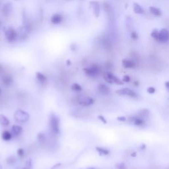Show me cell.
<instances>
[{
    "label": "cell",
    "mask_w": 169,
    "mask_h": 169,
    "mask_svg": "<svg viewBox=\"0 0 169 169\" xmlns=\"http://www.w3.org/2000/svg\"><path fill=\"white\" fill-rule=\"evenodd\" d=\"M98 91L103 95H107L110 92V89L107 85L104 84H100L98 85Z\"/></svg>",
    "instance_id": "obj_13"
},
{
    "label": "cell",
    "mask_w": 169,
    "mask_h": 169,
    "mask_svg": "<svg viewBox=\"0 0 169 169\" xmlns=\"http://www.w3.org/2000/svg\"><path fill=\"white\" fill-rule=\"evenodd\" d=\"M79 103L83 106H89L94 103V99L91 97L81 98L79 101Z\"/></svg>",
    "instance_id": "obj_10"
},
{
    "label": "cell",
    "mask_w": 169,
    "mask_h": 169,
    "mask_svg": "<svg viewBox=\"0 0 169 169\" xmlns=\"http://www.w3.org/2000/svg\"><path fill=\"white\" fill-rule=\"evenodd\" d=\"M1 81L2 83H3L5 86L7 87L11 86L13 83V79L11 76H9V75H5V76L2 77Z\"/></svg>",
    "instance_id": "obj_11"
},
{
    "label": "cell",
    "mask_w": 169,
    "mask_h": 169,
    "mask_svg": "<svg viewBox=\"0 0 169 169\" xmlns=\"http://www.w3.org/2000/svg\"><path fill=\"white\" fill-rule=\"evenodd\" d=\"M116 94L121 96H127V97H130L132 98H135L137 97L136 93L134 91L128 88H124L120 89L116 91Z\"/></svg>",
    "instance_id": "obj_6"
},
{
    "label": "cell",
    "mask_w": 169,
    "mask_h": 169,
    "mask_svg": "<svg viewBox=\"0 0 169 169\" xmlns=\"http://www.w3.org/2000/svg\"><path fill=\"white\" fill-rule=\"evenodd\" d=\"M147 92L149 94H153L155 92V89L153 87H149V88H148V89H147Z\"/></svg>",
    "instance_id": "obj_31"
},
{
    "label": "cell",
    "mask_w": 169,
    "mask_h": 169,
    "mask_svg": "<svg viewBox=\"0 0 169 169\" xmlns=\"http://www.w3.org/2000/svg\"><path fill=\"white\" fill-rule=\"evenodd\" d=\"M96 150L101 155H108L110 153L109 150L101 147H96Z\"/></svg>",
    "instance_id": "obj_21"
},
{
    "label": "cell",
    "mask_w": 169,
    "mask_h": 169,
    "mask_svg": "<svg viewBox=\"0 0 169 169\" xmlns=\"http://www.w3.org/2000/svg\"><path fill=\"white\" fill-rule=\"evenodd\" d=\"M12 131L15 135H19L21 134L23 132V128L21 126H18V125H14L12 126Z\"/></svg>",
    "instance_id": "obj_19"
},
{
    "label": "cell",
    "mask_w": 169,
    "mask_h": 169,
    "mask_svg": "<svg viewBox=\"0 0 169 169\" xmlns=\"http://www.w3.org/2000/svg\"><path fill=\"white\" fill-rule=\"evenodd\" d=\"M12 10H13L12 4L10 2H7V3L4 4L3 9H2V12H3L4 15L8 17L12 13Z\"/></svg>",
    "instance_id": "obj_9"
},
{
    "label": "cell",
    "mask_w": 169,
    "mask_h": 169,
    "mask_svg": "<svg viewBox=\"0 0 169 169\" xmlns=\"http://www.w3.org/2000/svg\"><path fill=\"white\" fill-rule=\"evenodd\" d=\"M1 92H2L1 89V87H0V94H1Z\"/></svg>",
    "instance_id": "obj_40"
},
{
    "label": "cell",
    "mask_w": 169,
    "mask_h": 169,
    "mask_svg": "<svg viewBox=\"0 0 169 169\" xmlns=\"http://www.w3.org/2000/svg\"><path fill=\"white\" fill-rule=\"evenodd\" d=\"M87 169H97V168H95V167H92V166H90V167L87 168Z\"/></svg>",
    "instance_id": "obj_39"
},
{
    "label": "cell",
    "mask_w": 169,
    "mask_h": 169,
    "mask_svg": "<svg viewBox=\"0 0 169 169\" xmlns=\"http://www.w3.org/2000/svg\"><path fill=\"white\" fill-rule=\"evenodd\" d=\"M6 38L9 42H13L17 38V32L13 27H9L5 32Z\"/></svg>",
    "instance_id": "obj_4"
},
{
    "label": "cell",
    "mask_w": 169,
    "mask_h": 169,
    "mask_svg": "<svg viewBox=\"0 0 169 169\" xmlns=\"http://www.w3.org/2000/svg\"><path fill=\"white\" fill-rule=\"evenodd\" d=\"M37 138H38V141L40 143H44L46 141V137L45 135L43 133H38V135H37Z\"/></svg>",
    "instance_id": "obj_25"
},
{
    "label": "cell",
    "mask_w": 169,
    "mask_h": 169,
    "mask_svg": "<svg viewBox=\"0 0 169 169\" xmlns=\"http://www.w3.org/2000/svg\"><path fill=\"white\" fill-rule=\"evenodd\" d=\"M0 124L3 126H7L9 125V120L5 115L0 114Z\"/></svg>",
    "instance_id": "obj_17"
},
{
    "label": "cell",
    "mask_w": 169,
    "mask_h": 169,
    "mask_svg": "<svg viewBox=\"0 0 169 169\" xmlns=\"http://www.w3.org/2000/svg\"><path fill=\"white\" fill-rule=\"evenodd\" d=\"M131 38H132L133 39H134V40H136L137 38H138V35L137 34V33L135 32H131Z\"/></svg>",
    "instance_id": "obj_32"
},
{
    "label": "cell",
    "mask_w": 169,
    "mask_h": 169,
    "mask_svg": "<svg viewBox=\"0 0 169 169\" xmlns=\"http://www.w3.org/2000/svg\"><path fill=\"white\" fill-rule=\"evenodd\" d=\"M1 138L3 140L5 141H8L11 140L12 138V134L9 131H4L1 133Z\"/></svg>",
    "instance_id": "obj_18"
},
{
    "label": "cell",
    "mask_w": 169,
    "mask_h": 169,
    "mask_svg": "<svg viewBox=\"0 0 169 169\" xmlns=\"http://www.w3.org/2000/svg\"><path fill=\"white\" fill-rule=\"evenodd\" d=\"M3 67H2L1 65H0V73H1L2 72H3Z\"/></svg>",
    "instance_id": "obj_37"
},
{
    "label": "cell",
    "mask_w": 169,
    "mask_h": 169,
    "mask_svg": "<svg viewBox=\"0 0 169 169\" xmlns=\"http://www.w3.org/2000/svg\"><path fill=\"white\" fill-rule=\"evenodd\" d=\"M133 124H134L135 126H143L144 124V122H145V120L142 118L140 116H137V117H133L131 119H130Z\"/></svg>",
    "instance_id": "obj_14"
},
{
    "label": "cell",
    "mask_w": 169,
    "mask_h": 169,
    "mask_svg": "<svg viewBox=\"0 0 169 169\" xmlns=\"http://www.w3.org/2000/svg\"><path fill=\"white\" fill-rule=\"evenodd\" d=\"M30 116L28 114V112L24 111L21 109H18L16 110L14 114V118L17 122L20 123L26 122L28 120Z\"/></svg>",
    "instance_id": "obj_3"
},
{
    "label": "cell",
    "mask_w": 169,
    "mask_h": 169,
    "mask_svg": "<svg viewBox=\"0 0 169 169\" xmlns=\"http://www.w3.org/2000/svg\"><path fill=\"white\" fill-rule=\"evenodd\" d=\"M117 120L118 121H120V122H124V121L126 120V118L125 116H119L117 118Z\"/></svg>",
    "instance_id": "obj_34"
},
{
    "label": "cell",
    "mask_w": 169,
    "mask_h": 169,
    "mask_svg": "<svg viewBox=\"0 0 169 169\" xmlns=\"http://www.w3.org/2000/svg\"><path fill=\"white\" fill-rule=\"evenodd\" d=\"M36 79H38V81L40 83H45L47 81V78L43 74H42L40 72H37L36 74Z\"/></svg>",
    "instance_id": "obj_20"
},
{
    "label": "cell",
    "mask_w": 169,
    "mask_h": 169,
    "mask_svg": "<svg viewBox=\"0 0 169 169\" xmlns=\"http://www.w3.org/2000/svg\"><path fill=\"white\" fill-rule=\"evenodd\" d=\"M83 71L85 73V74L89 78H97L99 76L101 72V68L97 64H93L89 68H85L83 69Z\"/></svg>",
    "instance_id": "obj_2"
},
{
    "label": "cell",
    "mask_w": 169,
    "mask_h": 169,
    "mask_svg": "<svg viewBox=\"0 0 169 169\" xmlns=\"http://www.w3.org/2000/svg\"><path fill=\"white\" fill-rule=\"evenodd\" d=\"M76 48H77V46L75 44H72V46H71V49H72V50H76Z\"/></svg>",
    "instance_id": "obj_35"
},
{
    "label": "cell",
    "mask_w": 169,
    "mask_h": 169,
    "mask_svg": "<svg viewBox=\"0 0 169 169\" xmlns=\"http://www.w3.org/2000/svg\"><path fill=\"white\" fill-rule=\"evenodd\" d=\"M72 89L73 91L80 92L83 90V88L80 85L78 84V83H74V84H73L72 85Z\"/></svg>",
    "instance_id": "obj_23"
},
{
    "label": "cell",
    "mask_w": 169,
    "mask_h": 169,
    "mask_svg": "<svg viewBox=\"0 0 169 169\" xmlns=\"http://www.w3.org/2000/svg\"><path fill=\"white\" fill-rule=\"evenodd\" d=\"M122 65L125 68H133L135 66V64L131 60L125 59L122 60Z\"/></svg>",
    "instance_id": "obj_15"
},
{
    "label": "cell",
    "mask_w": 169,
    "mask_h": 169,
    "mask_svg": "<svg viewBox=\"0 0 169 169\" xmlns=\"http://www.w3.org/2000/svg\"><path fill=\"white\" fill-rule=\"evenodd\" d=\"M6 161H7V163L8 164H13L14 163H15L16 158L15 157H14L13 156H9V157L7 158V160H6Z\"/></svg>",
    "instance_id": "obj_26"
},
{
    "label": "cell",
    "mask_w": 169,
    "mask_h": 169,
    "mask_svg": "<svg viewBox=\"0 0 169 169\" xmlns=\"http://www.w3.org/2000/svg\"><path fill=\"white\" fill-rule=\"evenodd\" d=\"M90 5L91 6L92 9H93L94 15L96 17H99L100 15V13H101V7H100V4L99 2L96 1H91L90 2Z\"/></svg>",
    "instance_id": "obj_8"
},
{
    "label": "cell",
    "mask_w": 169,
    "mask_h": 169,
    "mask_svg": "<svg viewBox=\"0 0 169 169\" xmlns=\"http://www.w3.org/2000/svg\"><path fill=\"white\" fill-rule=\"evenodd\" d=\"M50 21L54 25H58L63 21V17H62V15L56 13L52 16Z\"/></svg>",
    "instance_id": "obj_12"
},
{
    "label": "cell",
    "mask_w": 169,
    "mask_h": 169,
    "mask_svg": "<svg viewBox=\"0 0 169 169\" xmlns=\"http://www.w3.org/2000/svg\"><path fill=\"white\" fill-rule=\"evenodd\" d=\"M17 155H18L19 156L20 158L24 157V155H25L24 149H22V148H19V149H18V150H17Z\"/></svg>",
    "instance_id": "obj_28"
},
{
    "label": "cell",
    "mask_w": 169,
    "mask_h": 169,
    "mask_svg": "<svg viewBox=\"0 0 169 169\" xmlns=\"http://www.w3.org/2000/svg\"><path fill=\"white\" fill-rule=\"evenodd\" d=\"M149 11L152 14L154 15H155V16L161 15V11H160V9H158V8H156L155 7H150Z\"/></svg>",
    "instance_id": "obj_22"
},
{
    "label": "cell",
    "mask_w": 169,
    "mask_h": 169,
    "mask_svg": "<svg viewBox=\"0 0 169 169\" xmlns=\"http://www.w3.org/2000/svg\"><path fill=\"white\" fill-rule=\"evenodd\" d=\"M122 81H124V82H127V83H128L129 81H130V77H129L128 76H125L124 77V78H123Z\"/></svg>",
    "instance_id": "obj_33"
},
{
    "label": "cell",
    "mask_w": 169,
    "mask_h": 169,
    "mask_svg": "<svg viewBox=\"0 0 169 169\" xmlns=\"http://www.w3.org/2000/svg\"><path fill=\"white\" fill-rule=\"evenodd\" d=\"M98 118H99V120H101V122L103 123V124H107V120H106V118H104V116H98Z\"/></svg>",
    "instance_id": "obj_30"
},
{
    "label": "cell",
    "mask_w": 169,
    "mask_h": 169,
    "mask_svg": "<svg viewBox=\"0 0 169 169\" xmlns=\"http://www.w3.org/2000/svg\"><path fill=\"white\" fill-rule=\"evenodd\" d=\"M169 40V32L167 29L162 28L159 32L158 41L160 42H166Z\"/></svg>",
    "instance_id": "obj_7"
},
{
    "label": "cell",
    "mask_w": 169,
    "mask_h": 169,
    "mask_svg": "<svg viewBox=\"0 0 169 169\" xmlns=\"http://www.w3.org/2000/svg\"><path fill=\"white\" fill-rule=\"evenodd\" d=\"M158 34H159V32L156 30V29H154V30L152 31L151 34V36L153 37L154 39L156 40H158Z\"/></svg>",
    "instance_id": "obj_27"
},
{
    "label": "cell",
    "mask_w": 169,
    "mask_h": 169,
    "mask_svg": "<svg viewBox=\"0 0 169 169\" xmlns=\"http://www.w3.org/2000/svg\"><path fill=\"white\" fill-rule=\"evenodd\" d=\"M131 156H136V153H131Z\"/></svg>",
    "instance_id": "obj_38"
},
{
    "label": "cell",
    "mask_w": 169,
    "mask_h": 169,
    "mask_svg": "<svg viewBox=\"0 0 169 169\" xmlns=\"http://www.w3.org/2000/svg\"><path fill=\"white\" fill-rule=\"evenodd\" d=\"M50 130L53 135L60 134V119L55 114L52 113L49 119Z\"/></svg>",
    "instance_id": "obj_1"
},
{
    "label": "cell",
    "mask_w": 169,
    "mask_h": 169,
    "mask_svg": "<svg viewBox=\"0 0 169 169\" xmlns=\"http://www.w3.org/2000/svg\"><path fill=\"white\" fill-rule=\"evenodd\" d=\"M133 11L136 14H143L144 13V10L141 6L139 4L137 3H134L133 5Z\"/></svg>",
    "instance_id": "obj_16"
},
{
    "label": "cell",
    "mask_w": 169,
    "mask_h": 169,
    "mask_svg": "<svg viewBox=\"0 0 169 169\" xmlns=\"http://www.w3.org/2000/svg\"><path fill=\"white\" fill-rule=\"evenodd\" d=\"M32 159L31 158H28V160H27L25 165L22 169H32Z\"/></svg>",
    "instance_id": "obj_24"
},
{
    "label": "cell",
    "mask_w": 169,
    "mask_h": 169,
    "mask_svg": "<svg viewBox=\"0 0 169 169\" xmlns=\"http://www.w3.org/2000/svg\"><path fill=\"white\" fill-rule=\"evenodd\" d=\"M104 78L106 81H107L109 83H116L117 85H123V81H121L120 79H118L117 77L114 76L110 72H106L104 74Z\"/></svg>",
    "instance_id": "obj_5"
},
{
    "label": "cell",
    "mask_w": 169,
    "mask_h": 169,
    "mask_svg": "<svg viewBox=\"0 0 169 169\" xmlns=\"http://www.w3.org/2000/svg\"><path fill=\"white\" fill-rule=\"evenodd\" d=\"M165 87L167 90L169 91V81H166L165 83Z\"/></svg>",
    "instance_id": "obj_36"
},
{
    "label": "cell",
    "mask_w": 169,
    "mask_h": 169,
    "mask_svg": "<svg viewBox=\"0 0 169 169\" xmlns=\"http://www.w3.org/2000/svg\"><path fill=\"white\" fill-rule=\"evenodd\" d=\"M116 168L117 169H126V166L124 162H120L116 164Z\"/></svg>",
    "instance_id": "obj_29"
}]
</instances>
